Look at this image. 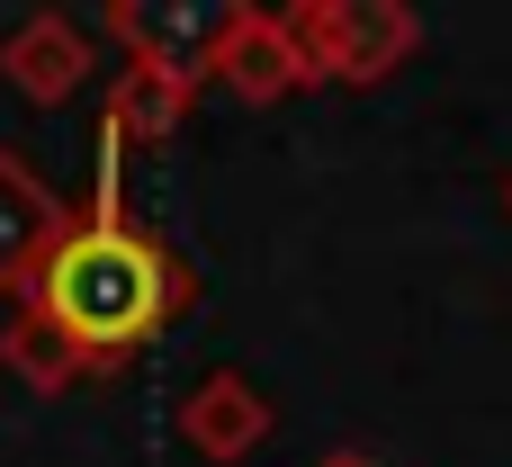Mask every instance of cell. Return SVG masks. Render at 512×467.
<instances>
[{"mask_svg":"<svg viewBox=\"0 0 512 467\" xmlns=\"http://www.w3.org/2000/svg\"><path fill=\"white\" fill-rule=\"evenodd\" d=\"M36 315L72 342V351H126L171 315V261L126 234L117 216H90L81 234H63L36 270Z\"/></svg>","mask_w":512,"mask_h":467,"instance_id":"6da1fadb","label":"cell"},{"mask_svg":"<svg viewBox=\"0 0 512 467\" xmlns=\"http://www.w3.org/2000/svg\"><path fill=\"white\" fill-rule=\"evenodd\" d=\"M36 243H45V198H36V189L0 162V279H18Z\"/></svg>","mask_w":512,"mask_h":467,"instance_id":"7a4b0ae2","label":"cell"},{"mask_svg":"<svg viewBox=\"0 0 512 467\" xmlns=\"http://www.w3.org/2000/svg\"><path fill=\"white\" fill-rule=\"evenodd\" d=\"M9 63H18V81H27V90H36V99H45V90H63V81H72V45H63V36H27V45H18V54H9Z\"/></svg>","mask_w":512,"mask_h":467,"instance_id":"3957f363","label":"cell"}]
</instances>
